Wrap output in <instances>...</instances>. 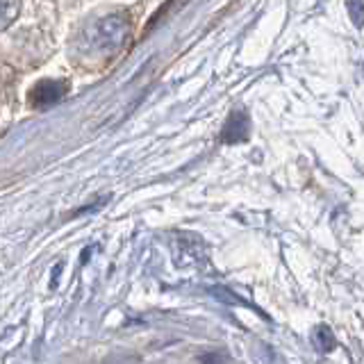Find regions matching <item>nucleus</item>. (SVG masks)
<instances>
[{
    "label": "nucleus",
    "instance_id": "obj_2",
    "mask_svg": "<svg viewBox=\"0 0 364 364\" xmlns=\"http://www.w3.org/2000/svg\"><path fill=\"white\" fill-rule=\"evenodd\" d=\"M198 362L200 364H228L230 358H228V353H221V350H208L198 358Z\"/></svg>",
    "mask_w": 364,
    "mask_h": 364
},
{
    "label": "nucleus",
    "instance_id": "obj_3",
    "mask_svg": "<svg viewBox=\"0 0 364 364\" xmlns=\"http://www.w3.org/2000/svg\"><path fill=\"white\" fill-rule=\"evenodd\" d=\"M212 294L216 296L219 301H225V303H232V305H246L242 299H237V296H232L228 289H223V287H212Z\"/></svg>",
    "mask_w": 364,
    "mask_h": 364
},
{
    "label": "nucleus",
    "instance_id": "obj_1",
    "mask_svg": "<svg viewBox=\"0 0 364 364\" xmlns=\"http://www.w3.org/2000/svg\"><path fill=\"white\" fill-rule=\"evenodd\" d=\"M312 337H314V344H316L318 350L330 353V350H335V348H337V339H335V335H333V330H330L328 326H323V323H318V326L314 328Z\"/></svg>",
    "mask_w": 364,
    "mask_h": 364
}]
</instances>
